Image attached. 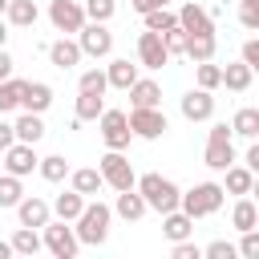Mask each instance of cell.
Here are the masks:
<instances>
[{"mask_svg":"<svg viewBox=\"0 0 259 259\" xmlns=\"http://www.w3.org/2000/svg\"><path fill=\"white\" fill-rule=\"evenodd\" d=\"M77 227V239L85 243V247H101L105 239H109V223H113V206H105V202H85L81 206V214L73 219Z\"/></svg>","mask_w":259,"mask_h":259,"instance_id":"1","label":"cell"},{"mask_svg":"<svg viewBox=\"0 0 259 259\" xmlns=\"http://www.w3.org/2000/svg\"><path fill=\"white\" fill-rule=\"evenodd\" d=\"M134 190L146 198V206L150 210H158V214H166V210H174L178 206V186L170 182V178H162V174H142V178H134Z\"/></svg>","mask_w":259,"mask_h":259,"instance_id":"2","label":"cell"},{"mask_svg":"<svg viewBox=\"0 0 259 259\" xmlns=\"http://www.w3.org/2000/svg\"><path fill=\"white\" fill-rule=\"evenodd\" d=\"M223 198H227L223 182H198L186 194H178V210H186L190 219H206V214H214L223 206Z\"/></svg>","mask_w":259,"mask_h":259,"instance_id":"3","label":"cell"},{"mask_svg":"<svg viewBox=\"0 0 259 259\" xmlns=\"http://www.w3.org/2000/svg\"><path fill=\"white\" fill-rule=\"evenodd\" d=\"M235 134H231V125L227 121H214L210 125V134H206V154H202V162L210 166V170H227L231 162H235V142H231Z\"/></svg>","mask_w":259,"mask_h":259,"instance_id":"4","label":"cell"},{"mask_svg":"<svg viewBox=\"0 0 259 259\" xmlns=\"http://www.w3.org/2000/svg\"><path fill=\"white\" fill-rule=\"evenodd\" d=\"M40 231H45V235H40V247H45V251H53L57 259H73V255L81 251V239H77V231H73L65 219H57V223L49 219Z\"/></svg>","mask_w":259,"mask_h":259,"instance_id":"5","label":"cell"},{"mask_svg":"<svg viewBox=\"0 0 259 259\" xmlns=\"http://www.w3.org/2000/svg\"><path fill=\"white\" fill-rule=\"evenodd\" d=\"M77 49H81V57H109L113 53V32L101 20H85L77 28Z\"/></svg>","mask_w":259,"mask_h":259,"instance_id":"6","label":"cell"},{"mask_svg":"<svg viewBox=\"0 0 259 259\" xmlns=\"http://www.w3.org/2000/svg\"><path fill=\"white\" fill-rule=\"evenodd\" d=\"M125 121H130V134H134V138H146V142H158V138L170 130V121H166V113H162L158 105H150V109H130Z\"/></svg>","mask_w":259,"mask_h":259,"instance_id":"7","label":"cell"},{"mask_svg":"<svg viewBox=\"0 0 259 259\" xmlns=\"http://www.w3.org/2000/svg\"><path fill=\"white\" fill-rule=\"evenodd\" d=\"M97 170H101V182H105L109 190H130V186H134V178H138V174H134V166H130V158H125L121 150H109V154L101 158V166H97Z\"/></svg>","mask_w":259,"mask_h":259,"instance_id":"8","label":"cell"},{"mask_svg":"<svg viewBox=\"0 0 259 259\" xmlns=\"http://www.w3.org/2000/svg\"><path fill=\"white\" fill-rule=\"evenodd\" d=\"M101 142H105V150H125L130 146V121H125V113L121 109H101Z\"/></svg>","mask_w":259,"mask_h":259,"instance_id":"9","label":"cell"},{"mask_svg":"<svg viewBox=\"0 0 259 259\" xmlns=\"http://www.w3.org/2000/svg\"><path fill=\"white\" fill-rule=\"evenodd\" d=\"M0 158H4V170H8V174H16V178H28V174L36 170V162H40V158H36V150H32L28 142H12Z\"/></svg>","mask_w":259,"mask_h":259,"instance_id":"10","label":"cell"},{"mask_svg":"<svg viewBox=\"0 0 259 259\" xmlns=\"http://www.w3.org/2000/svg\"><path fill=\"white\" fill-rule=\"evenodd\" d=\"M49 20H53L57 32H77L85 24V8L77 0H53L49 4Z\"/></svg>","mask_w":259,"mask_h":259,"instance_id":"11","label":"cell"},{"mask_svg":"<svg viewBox=\"0 0 259 259\" xmlns=\"http://www.w3.org/2000/svg\"><path fill=\"white\" fill-rule=\"evenodd\" d=\"M138 61L146 65V69H162V65H170V53H166V45H162V32H142L138 36Z\"/></svg>","mask_w":259,"mask_h":259,"instance_id":"12","label":"cell"},{"mask_svg":"<svg viewBox=\"0 0 259 259\" xmlns=\"http://www.w3.org/2000/svg\"><path fill=\"white\" fill-rule=\"evenodd\" d=\"M178 109H182L186 121H210V113H214V97H210V89H190V93H182Z\"/></svg>","mask_w":259,"mask_h":259,"instance_id":"13","label":"cell"},{"mask_svg":"<svg viewBox=\"0 0 259 259\" xmlns=\"http://www.w3.org/2000/svg\"><path fill=\"white\" fill-rule=\"evenodd\" d=\"M174 16H178V28H182L186 36H190V32H214V20H210V12H206L202 4H194V0H186V4H182Z\"/></svg>","mask_w":259,"mask_h":259,"instance_id":"14","label":"cell"},{"mask_svg":"<svg viewBox=\"0 0 259 259\" xmlns=\"http://www.w3.org/2000/svg\"><path fill=\"white\" fill-rule=\"evenodd\" d=\"M49 105H53V85H45V81H20V109L45 113Z\"/></svg>","mask_w":259,"mask_h":259,"instance_id":"15","label":"cell"},{"mask_svg":"<svg viewBox=\"0 0 259 259\" xmlns=\"http://www.w3.org/2000/svg\"><path fill=\"white\" fill-rule=\"evenodd\" d=\"M16 219H20V227H45L53 219V206L45 198H36V194H24L16 202Z\"/></svg>","mask_w":259,"mask_h":259,"instance_id":"16","label":"cell"},{"mask_svg":"<svg viewBox=\"0 0 259 259\" xmlns=\"http://www.w3.org/2000/svg\"><path fill=\"white\" fill-rule=\"evenodd\" d=\"M214 49H219V36L214 32H190L186 45H182V57H190L198 65V61H214Z\"/></svg>","mask_w":259,"mask_h":259,"instance_id":"17","label":"cell"},{"mask_svg":"<svg viewBox=\"0 0 259 259\" xmlns=\"http://www.w3.org/2000/svg\"><path fill=\"white\" fill-rule=\"evenodd\" d=\"M125 93H130V105H134V109L162 105V85H158V81H150V77H138V81L125 89Z\"/></svg>","mask_w":259,"mask_h":259,"instance_id":"18","label":"cell"},{"mask_svg":"<svg viewBox=\"0 0 259 259\" xmlns=\"http://www.w3.org/2000/svg\"><path fill=\"white\" fill-rule=\"evenodd\" d=\"M162 235H166L170 243L190 239V235H194V219H190L186 210H178V206H174V210H166V214H162Z\"/></svg>","mask_w":259,"mask_h":259,"instance_id":"19","label":"cell"},{"mask_svg":"<svg viewBox=\"0 0 259 259\" xmlns=\"http://www.w3.org/2000/svg\"><path fill=\"white\" fill-rule=\"evenodd\" d=\"M146 210H150V206H146V198H142V194H138L134 186H130V190H117V202H113V214H121L125 223H138V219H142Z\"/></svg>","mask_w":259,"mask_h":259,"instance_id":"20","label":"cell"},{"mask_svg":"<svg viewBox=\"0 0 259 259\" xmlns=\"http://www.w3.org/2000/svg\"><path fill=\"white\" fill-rule=\"evenodd\" d=\"M49 61H53L57 69H73V65H81V49H77V40H69V36L53 40V45H49Z\"/></svg>","mask_w":259,"mask_h":259,"instance_id":"21","label":"cell"},{"mask_svg":"<svg viewBox=\"0 0 259 259\" xmlns=\"http://www.w3.org/2000/svg\"><path fill=\"white\" fill-rule=\"evenodd\" d=\"M12 130H16V142H28V146H36V142L45 138V121H40V113H28V109L12 121Z\"/></svg>","mask_w":259,"mask_h":259,"instance_id":"22","label":"cell"},{"mask_svg":"<svg viewBox=\"0 0 259 259\" xmlns=\"http://www.w3.org/2000/svg\"><path fill=\"white\" fill-rule=\"evenodd\" d=\"M223 174H227V182H223V190H227V194H251V190H255V170H247V166H235V162H231Z\"/></svg>","mask_w":259,"mask_h":259,"instance_id":"23","label":"cell"},{"mask_svg":"<svg viewBox=\"0 0 259 259\" xmlns=\"http://www.w3.org/2000/svg\"><path fill=\"white\" fill-rule=\"evenodd\" d=\"M105 81H109V89H130V85L138 81V65H130L125 57H117V61H109V69H105Z\"/></svg>","mask_w":259,"mask_h":259,"instance_id":"24","label":"cell"},{"mask_svg":"<svg viewBox=\"0 0 259 259\" xmlns=\"http://www.w3.org/2000/svg\"><path fill=\"white\" fill-rule=\"evenodd\" d=\"M69 182H73V190H77V194H85V198H89V194H97V190L105 186L97 166H81V170H69Z\"/></svg>","mask_w":259,"mask_h":259,"instance_id":"25","label":"cell"},{"mask_svg":"<svg viewBox=\"0 0 259 259\" xmlns=\"http://www.w3.org/2000/svg\"><path fill=\"white\" fill-rule=\"evenodd\" d=\"M36 4L32 0H8V8H4V20L8 24H16V28H28V24H36Z\"/></svg>","mask_w":259,"mask_h":259,"instance_id":"26","label":"cell"},{"mask_svg":"<svg viewBox=\"0 0 259 259\" xmlns=\"http://www.w3.org/2000/svg\"><path fill=\"white\" fill-rule=\"evenodd\" d=\"M251 77H255V69L243 65V61H235V65L223 69V85H227L231 93H247V89H251Z\"/></svg>","mask_w":259,"mask_h":259,"instance_id":"27","label":"cell"},{"mask_svg":"<svg viewBox=\"0 0 259 259\" xmlns=\"http://www.w3.org/2000/svg\"><path fill=\"white\" fill-rule=\"evenodd\" d=\"M259 223V210H255V202L247 198V194H239V202L231 206V227L235 231H251Z\"/></svg>","mask_w":259,"mask_h":259,"instance_id":"28","label":"cell"},{"mask_svg":"<svg viewBox=\"0 0 259 259\" xmlns=\"http://www.w3.org/2000/svg\"><path fill=\"white\" fill-rule=\"evenodd\" d=\"M231 134H239V138H247V142L259 138V109H251V105L239 109V113L231 117Z\"/></svg>","mask_w":259,"mask_h":259,"instance_id":"29","label":"cell"},{"mask_svg":"<svg viewBox=\"0 0 259 259\" xmlns=\"http://www.w3.org/2000/svg\"><path fill=\"white\" fill-rule=\"evenodd\" d=\"M81 206H85V194H77V190H65V194H57V202H53V214H57V219H65V223H73V219L81 214Z\"/></svg>","mask_w":259,"mask_h":259,"instance_id":"30","label":"cell"},{"mask_svg":"<svg viewBox=\"0 0 259 259\" xmlns=\"http://www.w3.org/2000/svg\"><path fill=\"white\" fill-rule=\"evenodd\" d=\"M105 109V93H77V121H97Z\"/></svg>","mask_w":259,"mask_h":259,"instance_id":"31","label":"cell"},{"mask_svg":"<svg viewBox=\"0 0 259 259\" xmlns=\"http://www.w3.org/2000/svg\"><path fill=\"white\" fill-rule=\"evenodd\" d=\"M8 243H12V255H36V251H40L36 227H16V235H12Z\"/></svg>","mask_w":259,"mask_h":259,"instance_id":"32","label":"cell"},{"mask_svg":"<svg viewBox=\"0 0 259 259\" xmlns=\"http://www.w3.org/2000/svg\"><path fill=\"white\" fill-rule=\"evenodd\" d=\"M20 198H24V178L0 170V206H16Z\"/></svg>","mask_w":259,"mask_h":259,"instance_id":"33","label":"cell"},{"mask_svg":"<svg viewBox=\"0 0 259 259\" xmlns=\"http://www.w3.org/2000/svg\"><path fill=\"white\" fill-rule=\"evenodd\" d=\"M36 170H40V178H45V182H65V178H69V162H65L61 154L40 158V162H36Z\"/></svg>","mask_w":259,"mask_h":259,"instance_id":"34","label":"cell"},{"mask_svg":"<svg viewBox=\"0 0 259 259\" xmlns=\"http://www.w3.org/2000/svg\"><path fill=\"white\" fill-rule=\"evenodd\" d=\"M194 81H198V89H219L223 85V65H214V61H198V69H194Z\"/></svg>","mask_w":259,"mask_h":259,"instance_id":"35","label":"cell"},{"mask_svg":"<svg viewBox=\"0 0 259 259\" xmlns=\"http://www.w3.org/2000/svg\"><path fill=\"white\" fill-rule=\"evenodd\" d=\"M20 109V77H4L0 81V117Z\"/></svg>","mask_w":259,"mask_h":259,"instance_id":"36","label":"cell"},{"mask_svg":"<svg viewBox=\"0 0 259 259\" xmlns=\"http://www.w3.org/2000/svg\"><path fill=\"white\" fill-rule=\"evenodd\" d=\"M81 8H85V20H101V24H109L113 12H117V0H85Z\"/></svg>","mask_w":259,"mask_h":259,"instance_id":"37","label":"cell"},{"mask_svg":"<svg viewBox=\"0 0 259 259\" xmlns=\"http://www.w3.org/2000/svg\"><path fill=\"white\" fill-rule=\"evenodd\" d=\"M109 81H105V69H85L81 81H77V93H105Z\"/></svg>","mask_w":259,"mask_h":259,"instance_id":"38","label":"cell"},{"mask_svg":"<svg viewBox=\"0 0 259 259\" xmlns=\"http://www.w3.org/2000/svg\"><path fill=\"white\" fill-rule=\"evenodd\" d=\"M174 24H178V16L170 12V4H166V8L146 12V28H150V32H166V28H174Z\"/></svg>","mask_w":259,"mask_h":259,"instance_id":"39","label":"cell"},{"mask_svg":"<svg viewBox=\"0 0 259 259\" xmlns=\"http://www.w3.org/2000/svg\"><path fill=\"white\" fill-rule=\"evenodd\" d=\"M239 20L247 32H255L259 28V0H239Z\"/></svg>","mask_w":259,"mask_h":259,"instance_id":"40","label":"cell"},{"mask_svg":"<svg viewBox=\"0 0 259 259\" xmlns=\"http://www.w3.org/2000/svg\"><path fill=\"white\" fill-rule=\"evenodd\" d=\"M162 45H166V53H170V57H182V45H186V32H182V28L174 24V28H166V32H162Z\"/></svg>","mask_w":259,"mask_h":259,"instance_id":"41","label":"cell"},{"mask_svg":"<svg viewBox=\"0 0 259 259\" xmlns=\"http://www.w3.org/2000/svg\"><path fill=\"white\" fill-rule=\"evenodd\" d=\"M235 255H243V259H259V231H255V227L243 231V243L235 247Z\"/></svg>","mask_w":259,"mask_h":259,"instance_id":"42","label":"cell"},{"mask_svg":"<svg viewBox=\"0 0 259 259\" xmlns=\"http://www.w3.org/2000/svg\"><path fill=\"white\" fill-rule=\"evenodd\" d=\"M202 255H206V259H235V247H231L227 239H214V243L202 247Z\"/></svg>","mask_w":259,"mask_h":259,"instance_id":"43","label":"cell"},{"mask_svg":"<svg viewBox=\"0 0 259 259\" xmlns=\"http://www.w3.org/2000/svg\"><path fill=\"white\" fill-rule=\"evenodd\" d=\"M170 255H174V259H202V247H198V243H190V239H178Z\"/></svg>","mask_w":259,"mask_h":259,"instance_id":"44","label":"cell"},{"mask_svg":"<svg viewBox=\"0 0 259 259\" xmlns=\"http://www.w3.org/2000/svg\"><path fill=\"white\" fill-rule=\"evenodd\" d=\"M243 65H251V69H259V40L251 36L247 45H243Z\"/></svg>","mask_w":259,"mask_h":259,"instance_id":"45","label":"cell"},{"mask_svg":"<svg viewBox=\"0 0 259 259\" xmlns=\"http://www.w3.org/2000/svg\"><path fill=\"white\" fill-rule=\"evenodd\" d=\"M243 166L247 170H259V142L251 138V146H247V154H243Z\"/></svg>","mask_w":259,"mask_h":259,"instance_id":"46","label":"cell"},{"mask_svg":"<svg viewBox=\"0 0 259 259\" xmlns=\"http://www.w3.org/2000/svg\"><path fill=\"white\" fill-rule=\"evenodd\" d=\"M12 142H16V130H12V121H0V154H4Z\"/></svg>","mask_w":259,"mask_h":259,"instance_id":"47","label":"cell"},{"mask_svg":"<svg viewBox=\"0 0 259 259\" xmlns=\"http://www.w3.org/2000/svg\"><path fill=\"white\" fill-rule=\"evenodd\" d=\"M130 4H134V12H142V16H146V12H154V8H166L170 0H130Z\"/></svg>","mask_w":259,"mask_h":259,"instance_id":"48","label":"cell"},{"mask_svg":"<svg viewBox=\"0 0 259 259\" xmlns=\"http://www.w3.org/2000/svg\"><path fill=\"white\" fill-rule=\"evenodd\" d=\"M4 77H12V57H8V49H0V81Z\"/></svg>","mask_w":259,"mask_h":259,"instance_id":"49","label":"cell"},{"mask_svg":"<svg viewBox=\"0 0 259 259\" xmlns=\"http://www.w3.org/2000/svg\"><path fill=\"white\" fill-rule=\"evenodd\" d=\"M4 45H8V20L0 16V49H4Z\"/></svg>","mask_w":259,"mask_h":259,"instance_id":"50","label":"cell"},{"mask_svg":"<svg viewBox=\"0 0 259 259\" xmlns=\"http://www.w3.org/2000/svg\"><path fill=\"white\" fill-rule=\"evenodd\" d=\"M8 255H12V243H4V239H0V259H8Z\"/></svg>","mask_w":259,"mask_h":259,"instance_id":"51","label":"cell"},{"mask_svg":"<svg viewBox=\"0 0 259 259\" xmlns=\"http://www.w3.org/2000/svg\"><path fill=\"white\" fill-rule=\"evenodd\" d=\"M4 8H8V0H0V16H4Z\"/></svg>","mask_w":259,"mask_h":259,"instance_id":"52","label":"cell"},{"mask_svg":"<svg viewBox=\"0 0 259 259\" xmlns=\"http://www.w3.org/2000/svg\"><path fill=\"white\" fill-rule=\"evenodd\" d=\"M0 170H4V158H0Z\"/></svg>","mask_w":259,"mask_h":259,"instance_id":"53","label":"cell"}]
</instances>
